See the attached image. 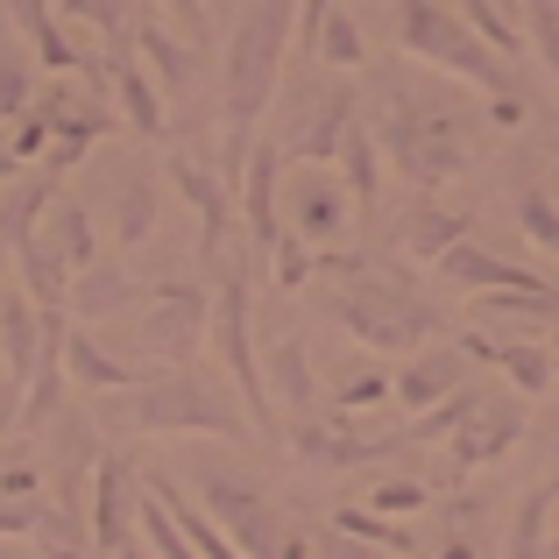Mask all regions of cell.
<instances>
[{"label": "cell", "instance_id": "cell-1", "mask_svg": "<svg viewBox=\"0 0 559 559\" xmlns=\"http://www.w3.org/2000/svg\"><path fill=\"white\" fill-rule=\"evenodd\" d=\"M298 43V0H248L241 28L227 43V71H219V99H227V150H219V178H241L248 150H255V121L276 99V71L284 50Z\"/></svg>", "mask_w": 559, "mask_h": 559}, {"label": "cell", "instance_id": "cell-2", "mask_svg": "<svg viewBox=\"0 0 559 559\" xmlns=\"http://www.w3.org/2000/svg\"><path fill=\"white\" fill-rule=\"evenodd\" d=\"M326 276H341V290H326V319L347 326L369 355H404V347L439 333V312L382 262H355V255L333 262L326 255Z\"/></svg>", "mask_w": 559, "mask_h": 559}, {"label": "cell", "instance_id": "cell-3", "mask_svg": "<svg viewBox=\"0 0 559 559\" xmlns=\"http://www.w3.org/2000/svg\"><path fill=\"white\" fill-rule=\"evenodd\" d=\"M114 418L135 425V432H219V439H241L248 425V404L213 382H191V376H150L135 390H121Z\"/></svg>", "mask_w": 559, "mask_h": 559}, {"label": "cell", "instance_id": "cell-4", "mask_svg": "<svg viewBox=\"0 0 559 559\" xmlns=\"http://www.w3.org/2000/svg\"><path fill=\"white\" fill-rule=\"evenodd\" d=\"M396 50L432 64V71H453V79L481 85V93H510L503 57H496L489 43L467 28V14L447 8V0H396Z\"/></svg>", "mask_w": 559, "mask_h": 559}, {"label": "cell", "instance_id": "cell-5", "mask_svg": "<svg viewBox=\"0 0 559 559\" xmlns=\"http://www.w3.org/2000/svg\"><path fill=\"white\" fill-rule=\"evenodd\" d=\"M376 142L396 156V170H404L411 185H447L467 170V142H461V121H453V107H432V99H382L376 114Z\"/></svg>", "mask_w": 559, "mask_h": 559}, {"label": "cell", "instance_id": "cell-6", "mask_svg": "<svg viewBox=\"0 0 559 559\" xmlns=\"http://www.w3.org/2000/svg\"><path fill=\"white\" fill-rule=\"evenodd\" d=\"M219 276H213V319H205V341H213L219 369H227L234 396L248 404V418H255V432L276 439V411H270V382H262V361H255V333H248V270L234 255H213Z\"/></svg>", "mask_w": 559, "mask_h": 559}, {"label": "cell", "instance_id": "cell-7", "mask_svg": "<svg viewBox=\"0 0 559 559\" xmlns=\"http://www.w3.org/2000/svg\"><path fill=\"white\" fill-rule=\"evenodd\" d=\"M199 496H205V510L227 524V538H234L248 559H305V538L290 532V524L276 518V510L262 503L255 489H248V481H234V475H199Z\"/></svg>", "mask_w": 559, "mask_h": 559}, {"label": "cell", "instance_id": "cell-8", "mask_svg": "<svg viewBox=\"0 0 559 559\" xmlns=\"http://www.w3.org/2000/svg\"><path fill=\"white\" fill-rule=\"evenodd\" d=\"M347 185H341V170L333 164H305L298 178H284V227L290 234H305L312 248H333L347 234Z\"/></svg>", "mask_w": 559, "mask_h": 559}, {"label": "cell", "instance_id": "cell-9", "mask_svg": "<svg viewBox=\"0 0 559 559\" xmlns=\"http://www.w3.org/2000/svg\"><path fill=\"white\" fill-rule=\"evenodd\" d=\"M284 164L290 156L276 150V142H255L248 150V170H241V213H248V234H255V248L262 255H276V241H284Z\"/></svg>", "mask_w": 559, "mask_h": 559}, {"label": "cell", "instance_id": "cell-10", "mask_svg": "<svg viewBox=\"0 0 559 559\" xmlns=\"http://www.w3.org/2000/svg\"><path fill=\"white\" fill-rule=\"evenodd\" d=\"M150 319H142V341L164 347V355H191L205 341V319H213V290H191V284H156L150 290Z\"/></svg>", "mask_w": 559, "mask_h": 559}, {"label": "cell", "instance_id": "cell-11", "mask_svg": "<svg viewBox=\"0 0 559 559\" xmlns=\"http://www.w3.org/2000/svg\"><path fill=\"white\" fill-rule=\"evenodd\" d=\"M518 432H524V396H481L475 404V418L453 432V467H489L496 453H510L518 447Z\"/></svg>", "mask_w": 559, "mask_h": 559}, {"label": "cell", "instance_id": "cell-12", "mask_svg": "<svg viewBox=\"0 0 559 559\" xmlns=\"http://www.w3.org/2000/svg\"><path fill=\"white\" fill-rule=\"evenodd\" d=\"M461 369H467V347L461 341H432L425 355H411L404 369H396V404H404L411 418H418V411H432V404H447L453 390H467Z\"/></svg>", "mask_w": 559, "mask_h": 559}, {"label": "cell", "instance_id": "cell-13", "mask_svg": "<svg viewBox=\"0 0 559 559\" xmlns=\"http://www.w3.org/2000/svg\"><path fill=\"white\" fill-rule=\"evenodd\" d=\"M135 503H142V496H135V475H128V461H114V453H107V461L93 467V518H85V524H93V546L107 552V559L135 546V538H128V524H135Z\"/></svg>", "mask_w": 559, "mask_h": 559}, {"label": "cell", "instance_id": "cell-14", "mask_svg": "<svg viewBox=\"0 0 559 559\" xmlns=\"http://www.w3.org/2000/svg\"><path fill=\"white\" fill-rule=\"evenodd\" d=\"M355 121H361L355 93H333V99H312V107H305V121L290 128L284 156H290V164H333V156H341V142H347V128H355Z\"/></svg>", "mask_w": 559, "mask_h": 559}, {"label": "cell", "instance_id": "cell-15", "mask_svg": "<svg viewBox=\"0 0 559 559\" xmlns=\"http://www.w3.org/2000/svg\"><path fill=\"white\" fill-rule=\"evenodd\" d=\"M290 453H298L305 467H369L382 461V453H396V439H361V432H347V425H290Z\"/></svg>", "mask_w": 559, "mask_h": 559}, {"label": "cell", "instance_id": "cell-16", "mask_svg": "<svg viewBox=\"0 0 559 559\" xmlns=\"http://www.w3.org/2000/svg\"><path fill=\"white\" fill-rule=\"evenodd\" d=\"M439 276H447L453 290H552L546 276H532V270H518V262H503V255H489V248H475V241H461V248H447L439 255Z\"/></svg>", "mask_w": 559, "mask_h": 559}, {"label": "cell", "instance_id": "cell-17", "mask_svg": "<svg viewBox=\"0 0 559 559\" xmlns=\"http://www.w3.org/2000/svg\"><path fill=\"white\" fill-rule=\"evenodd\" d=\"M164 170H170V185H178L185 199H191V213L205 219V255H219V241H227V213H234L227 178H213V170H205L191 150H170V156H164Z\"/></svg>", "mask_w": 559, "mask_h": 559}, {"label": "cell", "instance_id": "cell-18", "mask_svg": "<svg viewBox=\"0 0 559 559\" xmlns=\"http://www.w3.org/2000/svg\"><path fill=\"white\" fill-rule=\"evenodd\" d=\"M467 355L475 361H489V369H503L510 376V390L518 396H546L552 382H559V369H552V355L538 341H489V333H467Z\"/></svg>", "mask_w": 559, "mask_h": 559}, {"label": "cell", "instance_id": "cell-19", "mask_svg": "<svg viewBox=\"0 0 559 559\" xmlns=\"http://www.w3.org/2000/svg\"><path fill=\"white\" fill-rule=\"evenodd\" d=\"M150 290L135 284L128 270H114V262H93V270H79V284H71V312L79 319H114L128 312V305H142Z\"/></svg>", "mask_w": 559, "mask_h": 559}, {"label": "cell", "instance_id": "cell-20", "mask_svg": "<svg viewBox=\"0 0 559 559\" xmlns=\"http://www.w3.org/2000/svg\"><path fill=\"white\" fill-rule=\"evenodd\" d=\"M36 347H43V305L36 298H0V361H8L14 382L36 376Z\"/></svg>", "mask_w": 559, "mask_h": 559}, {"label": "cell", "instance_id": "cell-21", "mask_svg": "<svg viewBox=\"0 0 559 559\" xmlns=\"http://www.w3.org/2000/svg\"><path fill=\"white\" fill-rule=\"evenodd\" d=\"M14 270H22V290L43 305V312H64L71 305V262L57 255L50 241H22L14 248Z\"/></svg>", "mask_w": 559, "mask_h": 559}, {"label": "cell", "instance_id": "cell-22", "mask_svg": "<svg viewBox=\"0 0 559 559\" xmlns=\"http://www.w3.org/2000/svg\"><path fill=\"white\" fill-rule=\"evenodd\" d=\"M376 128L369 121H355L347 128V142H341V156H333V170H341V185H347V199L361 205V213H369V205L382 199V164H376Z\"/></svg>", "mask_w": 559, "mask_h": 559}, {"label": "cell", "instance_id": "cell-23", "mask_svg": "<svg viewBox=\"0 0 559 559\" xmlns=\"http://www.w3.org/2000/svg\"><path fill=\"white\" fill-rule=\"evenodd\" d=\"M150 496H156V503H164L170 518L185 524V538L199 546V559H248V552L227 538V524H213L205 510H191V503H185V489H178V481H164V475H156V481H150Z\"/></svg>", "mask_w": 559, "mask_h": 559}, {"label": "cell", "instance_id": "cell-24", "mask_svg": "<svg viewBox=\"0 0 559 559\" xmlns=\"http://www.w3.org/2000/svg\"><path fill=\"white\" fill-rule=\"evenodd\" d=\"M114 93H121V114L135 135H164V93H156V79L135 64V57H114Z\"/></svg>", "mask_w": 559, "mask_h": 559}, {"label": "cell", "instance_id": "cell-25", "mask_svg": "<svg viewBox=\"0 0 559 559\" xmlns=\"http://www.w3.org/2000/svg\"><path fill=\"white\" fill-rule=\"evenodd\" d=\"M135 50H142V64H150V79L164 85V93H185V85L199 79V57H191L178 36H164V22H142Z\"/></svg>", "mask_w": 559, "mask_h": 559}, {"label": "cell", "instance_id": "cell-26", "mask_svg": "<svg viewBox=\"0 0 559 559\" xmlns=\"http://www.w3.org/2000/svg\"><path fill=\"white\" fill-rule=\"evenodd\" d=\"M64 369H71V382H79V390H135V369H128L121 355H107L93 333H71Z\"/></svg>", "mask_w": 559, "mask_h": 559}, {"label": "cell", "instance_id": "cell-27", "mask_svg": "<svg viewBox=\"0 0 559 559\" xmlns=\"http://www.w3.org/2000/svg\"><path fill=\"white\" fill-rule=\"evenodd\" d=\"M461 241H467V219L432 213V205H425V213H411L404 227H396V248H404V255H418V262H432V270H439V255H447V248H461Z\"/></svg>", "mask_w": 559, "mask_h": 559}, {"label": "cell", "instance_id": "cell-28", "mask_svg": "<svg viewBox=\"0 0 559 559\" xmlns=\"http://www.w3.org/2000/svg\"><path fill=\"white\" fill-rule=\"evenodd\" d=\"M50 248L71 262V270H93L99 262V234H93V213L79 199H50Z\"/></svg>", "mask_w": 559, "mask_h": 559}, {"label": "cell", "instance_id": "cell-29", "mask_svg": "<svg viewBox=\"0 0 559 559\" xmlns=\"http://www.w3.org/2000/svg\"><path fill=\"white\" fill-rule=\"evenodd\" d=\"M270 390L284 396L290 411H312V355H305V341H298V333L270 341Z\"/></svg>", "mask_w": 559, "mask_h": 559}, {"label": "cell", "instance_id": "cell-30", "mask_svg": "<svg viewBox=\"0 0 559 559\" xmlns=\"http://www.w3.org/2000/svg\"><path fill=\"white\" fill-rule=\"evenodd\" d=\"M50 178H28V185H14L8 191V205H0V248H22V241H36V219L50 213Z\"/></svg>", "mask_w": 559, "mask_h": 559}, {"label": "cell", "instance_id": "cell-31", "mask_svg": "<svg viewBox=\"0 0 559 559\" xmlns=\"http://www.w3.org/2000/svg\"><path fill=\"white\" fill-rule=\"evenodd\" d=\"M552 503H559V489H532V496L518 503L510 559H552Z\"/></svg>", "mask_w": 559, "mask_h": 559}, {"label": "cell", "instance_id": "cell-32", "mask_svg": "<svg viewBox=\"0 0 559 559\" xmlns=\"http://www.w3.org/2000/svg\"><path fill=\"white\" fill-rule=\"evenodd\" d=\"M150 227H156V191H150L142 170H128L121 191H114V234L135 248V241H150Z\"/></svg>", "mask_w": 559, "mask_h": 559}, {"label": "cell", "instance_id": "cell-33", "mask_svg": "<svg viewBox=\"0 0 559 559\" xmlns=\"http://www.w3.org/2000/svg\"><path fill=\"white\" fill-rule=\"evenodd\" d=\"M135 524H142V538H150V552H156V559H199V546L185 538V524L170 518V510L156 503L150 489H142V503H135Z\"/></svg>", "mask_w": 559, "mask_h": 559}, {"label": "cell", "instance_id": "cell-34", "mask_svg": "<svg viewBox=\"0 0 559 559\" xmlns=\"http://www.w3.org/2000/svg\"><path fill=\"white\" fill-rule=\"evenodd\" d=\"M481 396H489V390H453L447 404L418 411V418H411V432H404V439H453V432H461L467 418H475V404H481Z\"/></svg>", "mask_w": 559, "mask_h": 559}, {"label": "cell", "instance_id": "cell-35", "mask_svg": "<svg viewBox=\"0 0 559 559\" xmlns=\"http://www.w3.org/2000/svg\"><path fill=\"white\" fill-rule=\"evenodd\" d=\"M333 524H341L347 538H361V546H376V552L411 559V532H404V524H390V518H369V510H333Z\"/></svg>", "mask_w": 559, "mask_h": 559}, {"label": "cell", "instance_id": "cell-36", "mask_svg": "<svg viewBox=\"0 0 559 559\" xmlns=\"http://www.w3.org/2000/svg\"><path fill=\"white\" fill-rule=\"evenodd\" d=\"M312 57H326V64H341V71L369 64V43H361V22H355V14H341V8H333V22L319 28V50H312Z\"/></svg>", "mask_w": 559, "mask_h": 559}, {"label": "cell", "instance_id": "cell-37", "mask_svg": "<svg viewBox=\"0 0 559 559\" xmlns=\"http://www.w3.org/2000/svg\"><path fill=\"white\" fill-rule=\"evenodd\" d=\"M518 227H524V241L532 248H546V255H559V205L546 199V191H518Z\"/></svg>", "mask_w": 559, "mask_h": 559}, {"label": "cell", "instance_id": "cell-38", "mask_svg": "<svg viewBox=\"0 0 559 559\" xmlns=\"http://www.w3.org/2000/svg\"><path fill=\"white\" fill-rule=\"evenodd\" d=\"M524 36H532L538 64L559 79V0H524Z\"/></svg>", "mask_w": 559, "mask_h": 559}, {"label": "cell", "instance_id": "cell-39", "mask_svg": "<svg viewBox=\"0 0 559 559\" xmlns=\"http://www.w3.org/2000/svg\"><path fill=\"white\" fill-rule=\"evenodd\" d=\"M270 270H276V290H305V284H312V270H319L312 241H305V234H284L276 255H270Z\"/></svg>", "mask_w": 559, "mask_h": 559}, {"label": "cell", "instance_id": "cell-40", "mask_svg": "<svg viewBox=\"0 0 559 559\" xmlns=\"http://www.w3.org/2000/svg\"><path fill=\"white\" fill-rule=\"evenodd\" d=\"M28 85H36L28 64L14 50H0V121H22V114H28Z\"/></svg>", "mask_w": 559, "mask_h": 559}, {"label": "cell", "instance_id": "cell-41", "mask_svg": "<svg viewBox=\"0 0 559 559\" xmlns=\"http://www.w3.org/2000/svg\"><path fill=\"white\" fill-rule=\"evenodd\" d=\"M376 404H396V382L390 376H347L341 382V411H376Z\"/></svg>", "mask_w": 559, "mask_h": 559}, {"label": "cell", "instance_id": "cell-42", "mask_svg": "<svg viewBox=\"0 0 559 559\" xmlns=\"http://www.w3.org/2000/svg\"><path fill=\"white\" fill-rule=\"evenodd\" d=\"M64 14H71V22H93L99 36H135L128 14H121V0H64Z\"/></svg>", "mask_w": 559, "mask_h": 559}, {"label": "cell", "instance_id": "cell-43", "mask_svg": "<svg viewBox=\"0 0 559 559\" xmlns=\"http://www.w3.org/2000/svg\"><path fill=\"white\" fill-rule=\"evenodd\" d=\"M43 510L50 503H36V496H0V538H36Z\"/></svg>", "mask_w": 559, "mask_h": 559}, {"label": "cell", "instance_id": "cell-44", "mask_svg": "<svg viewBox=\"0 0 559 559\" xmlns=\"http://www.w3.org/2000/svg\"><path fill=\"white\" fill-rule=\"evenodd\" d=\"M8 22L22 28L28 43H43V36L57 28V22H50V0H8Z\"/></svg>", "mask_w": 559, "mask_h": 559}, {"label": "cell", "instance_id": "cell-45", "mask_svg": "<svg viewBox=\"0 0 559 559\" xmlns=\"http://www.w3.org/2000/svg\"><path fill=\"white\" fill-rule=\"evenodd\" d=\"M43 142H50V114H22V128H14V156H36L43 150Z\"/></svg>", "mask_w": 559, "mask_h": 559}, {"label": "cell", "instance_id": "cell-46", "mask_svg": "<svg viewBox=\"0 0 559 559\" xmlns=\"http://www.w3.org/2000/svg\"><path fill=\"white\" fill-rule=\"evenodd\" d=\"M319 552H326V559H382L376 546H361V538H347L341 524H333V532H319Z\"/></svg>", "mask_w": 559, "mask_h": 559}, {"label": "cell", "instance_id": "cell-47", "mask_svg": "<svg viewBox=\"0 0 559 559\" xmlns=\"http://www.w3.org/2000/svg\"><path fill=\"white\" fill-rule=\"evenodd\" d=\"M418 503H425L418 481H382L376 489V510H418Z\"/></svg>", "mask_w": 559, "mask_h": 559}, {"label": "cell", "instance_id": "cell-48", "mask_svg": "<svg viewBox=\"0 0 559 559\" xmlns=\"http://www.w3.org/2000/svg\"><path fill=\"white\" fill-rule=\"evenodd\" d=\"M164 8H170V14H178V28H185V36H191V43H199V36H205V8H199V0H164Z\"/></svg>", "mask_w": 559, "mask_h": 559}, {"label": "cell", "instance_id": "cell-49", "mask_svg": "<svg viewBox=\"0 0 559 559\" xmlns=\"http://www.w3.org/2000/svg\"><path fill=\"white\" fill-rule=\"evenodd\" d=\"M489 121H496V128H518V121H524V99H518V93H496Z\"/></svg>", "mask_w": 559, "mask_h": 559}, {"label": "cell", "instance_id": "cell-50", "mask_svg": "<svg viewBox=\"0 0 559 559\" xmlns=\"http://www.w3.org/2000/svg\"><path fill=\"white\" fill-rule=\"evenodd\" d=\"M439 559H475V546H467V538H453V546L439 552Z\"/></svg>", "mask_w": 559, "mask_h": 559}, {"label": "cell", "instance_id": "cell-51", "mask_svg": "<svg viewBox=\"0 0 559 559\" xmlns=\"http://www.w3.org/2000/svg\"><path fill=\"white\" fill-rule=\"evenodd\" d=\"M0 559H28V552H22V546H8V538H0Z\"/></svg>", "mask_w": 559, "mask_h": 559}, {"label": "cell", "instance_id": "cell-52", "mask_svg": "<svg viewBox=\"0 0 559 559\" xmlns=\"http://www.w3.org/2000/svg\"><path fill=\"white\" fill-rule=\"evenodd\" d=\"M8 170H14V150H0V178H8Z\"/></svg>", "mask_w": 559, "mask_h": 559}, {"label": "cell", "instance_id": "cell-53", "mask_svg": "<svg viewBox=\"0 0 559 559\" xmlns=\"http://www.w3.org/2000/svg\"><path fill=\"white\" fill-rule=\"evenodd\" d=\"M114 559H150V552H142V546H128V552H114Z\"/></svg>", "mask_w": 559, "mask_h": 559}, {"label": "cell", "instance_id": "cell-54", "mask_svg": "<svg viewBox=\"0 0 559 559\" xmlns=\"http://www.w3.org/2000/svg\"><path fill=\"white\" fill-rule=\"evenodd\" d=\"M8 255H14V248H0V262H8Z\"/></svg>", "mask_w": 559, "mask_h": 559}, {"label": "cell", "instance_id": "cell-55", "mask_svg": "<svg viewBox=\"0 0 559 559\" xmlns=\"http://www.w3.org/2000/svg\"><path fill=\"white\" fill-rule=\"evenodd\" d=\"M552 369H559V361H552Z\"/></svg>", "mask_w": 559, "mask_h": 559}]
</instances>
